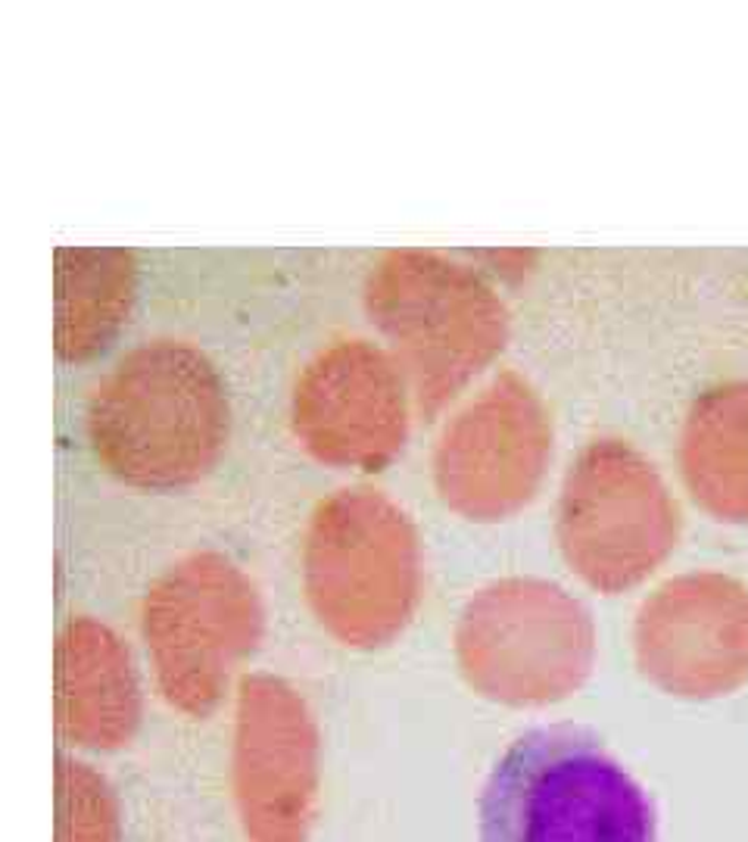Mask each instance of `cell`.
<instances>
[{"label": "cell", "mask_w": 748, "mask_h": 842, "mask_svg": "<svg viewBox=\"0 0 748 842\" xmlns=\"http://www.w3.org/2000/svg\"><path fill=\"white\" fill-rule=\"evenodd\" d=\"M556 537L584 584L599 593H624L674 553L680 509L639 449L602 437L584 446L564 474Z\"/></svg>", "instance_id": "7"}, {"label": "cell", "mask_w": 748, "mask_h": 842, "mask_svg": "<svg viewBox=\"0 0 748 842\" xmlns=\"http://www.w3.org/2000/svg\"><path fill=\"white\" fill-rule=\"evenodd\" d=\"M452 643L467 686L509 708L564 702L596 665L589 608L543 578H502L481 586L462 608Z\"/></svg>", "instance_id": "5"}, {"label": "cell", "mask_w": 748, "mask_h": 842, "mask_svg": "<svg viewBox=\"0 0 748 842\" xmlns=\"http://www.w3.org/2000/svg\"><path fill=\"white\" fill-rule=\"evenodd\" d=\"M481 842H658L654 805L584 727L527 730L477 802Z\"/></svg>", "instance_id": "2"}, {"label": "cell", "mask_w": 748, "mask_h": 842, "mask_svg": "<svg viewBox=\"0 0 748 842\" xmlns=\"http://www.w3.org/2000/svg\"><path fill=\"white\" fill-rule=\"evenodd\" d=\"M232 406L222 374L185 340L125 352L88 403L97 462L138 491H178L207 478L225 453Z\"/></svg>", "instance_id": "1"}, {"label": "cell", "mask_w": 748, "mask_h": 842, "mask_svg": "<svg viewBox=\"0 0 748 842\" xmlns=\"http://www.w3.org/2000/svg\"><path fill=\"white\" fill-rule=\"evenodd\" d=\"M552 421L518 372H502L459 409L434 449V487L449 512L467 521L518 515L546 478Z\"/></svg>", "instance_id": "9"}, {"label": "cell", "mask_w": 748, "mask_h": 842, "mask_svg": "<svg viewBox=\"0 0 748 842\" xmlns=\"http://www.w3.org/2000/svg\"><path fill=\"white\" fill-rule=\"evenodd\" d=\"M365 312L390 344L412 403L434 419L509 340V309L487 281L431 250H390L365 281Z\"/></svg>", "instance_id": "4"}, {"label": "cell", "mask_w": 748, "mask_h": 842, "mask_svg": "<svg viewBox=\"0 0 748 842\" xmlns=\"http://www.w3.org/2000/svg\"><path fill=\"white\" fill-rule=\"evenodd\" d=\"M322 790V730L303 693L247 674L234 693L232 795L247 842H309Z\"/></svg>", "instance_id": "8"}, {"label": "cell", "mask_w": 748, "mask_h": 842, "mask_svg": "<svg viewBox=\"0 0 748 842\" xmlns=\"http://www.w3.org/2000/svg\"><path fill=\"white\" fill-rule=\"evenodd\" d=\"M144 718L132 649L91 615L66 621L53 653V725L63 743L85 752L128 746Z\"/></svg>", "instance_id": "12"}, {"label": "cell", "mask_w": 748, "mask_h": 842, "mask_svg": "<svg viewBox=\"0 0 748 842\" xmlns=\"http://www.w3.org/2000/svg\"><path fill=\"white\" fill-rule=\"evenodd\" d=\"M265 606L253 578L222 553H190L147 586L140 636L163 699L187 718H210L257 653Z\"/></svg>", "instance_id": "6"}, {"label": "cell", "mask_w": 748, "mask_h": 842, "mask_svg": "<svg viewBox=\"0 0 748 842\" xmlns=\"http://www.w3.org/2000/svg\"><path fill=\"white\" fill-rule=\"evenodd\" d=\"M409 381L372 340H337L297 377L294 434L309 456L334 468L381 471L409 437Z\"/></svg>", "instance_id": "11"}, {"label": "cell", "mask_w": 748, "mask_h": 842, "mask_svg": "<svg viewBox=\"0 0 748 842\" xmlns=\"http://www.w3.org/2000/svg\"><path fill=\"white\" fill-rule=\"evenodd\" d=\"M680 471L696 506L726 524H748V384L705 391L683 428Z\"/></svg>", "instance_id": "14"}, {"label": "cell", "mask_w": 748, "mask_h": 842, "mask_svg": "<svg viewBox=\"0 0 748 842\" xmlns=\"http://www.w3.org/2000/svg\"><path fill=\"white\" fill-rule=\"evenodd\" d=\"M138 269L122 247H60L53 253V347L63 362H85L125 325Z\"/></svg>", "instance_id": "13"}, {"label": "cell", "mask_w": 748, "mask_h": 842, "mask_svg": "<svg viewBox=\"0 0 748 842\" xmlns=\"http://www.w3.org/2000/svg\"><path fill=\"white\" fill-rule=\"evenodd\" d=\"M53 815V842H122L116 790L103 773L70 755H57Z\"/></svg>", "instance_id": "15"}, {"label": "cell", "mask_w": 748, "mask_h": 842, "mask_svg": "<svg viewBox=\"0 0 748 842\" xmlns=\"http://www.w3.org/2000/svg\"><path fill=\"white\" fill-rule=\"evenodd\" d=\"M424 586L421 537L387 493L347 487L315 506L303 537V593L340 646L374 653L412 624Z\"/></svg>", "instance_id": "3"}, {"label": "cell", "mask_w": 748, "mask_h": 842, "mask_svg": "<svg viewBox=\"0 0 748 842\" xmlns=\"http://www.w3.org/2000/svg\"><path fill=\"white\" fill-rule=\"evenodd\" d=\"M639 674L668 696L721 699L748 680V586L693 571L646 596L633 621Z\"/></svg>", "instance_id": "10"}]
</instances>
